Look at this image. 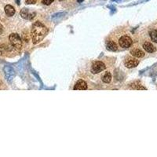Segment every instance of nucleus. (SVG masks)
Returning <instances> with one entry per match:
<instances>
[{
    "mask_svg": "<svg viewBox=\"0 0 157 157\" xmlns=\"http://www.w3.org/2000/svg\"><path fill=\"white\" fill-rule=\"evenodd\" d=\"M59 1H64V0H59Z\"/></svg>",
    "mask_w": 157,
    "mask_h": 157,
    "instance_id": "obj_19",
    "label": "nucleus"
},
{
    "mask_svg": "<svg viewBox=\"0 0 157 157\" xmlns=\"http://www.w3.org/2000/svg\"><path fill=\"white\" fill-rule=\"evenodd\" d=\"M106 47L108 50H111V51H116L118 49L117 44L114 41H108L106 44Z\"/></svg>",
    "mask_w": 157,
    "mask_h": 157,
    "instance_id": "obj_10",
    "label": "nucleus"
},
{
    "mask_svg": "<svg viewBox=\"0 0 157 157\" xmlns=\"http://www.w3.org/2000/svg\"><path fill=\"white\" fill-rule=\"evenodd\" d=\"M9 40H10V44L17 49H20L22 46V41L21 39L19 36V35H17L16 33H12L11 35L9 36Z\"/></svg>",
    "mask_w": 157,
    "mask_h": 157,
    "instance_id": "obj_2",
    "label": "nucleus"
},
{
    "mask_svg": "<svg viewBox=\"0 0 157 157\" xmlns=\"http://www.w3.org/2000/svg\"><path fill=\"white\" fill-rule=\"evenodd\" d=\"M102 80L105 83H109L111 80V75L110 72H105V75L102 76Z\"/></svg>",
    "mask_w": 157,
    "mask_h": 157,
    "instance_id": "obj_13",
    "label": "nucleus"
},
{
    "mask_svg": "<svg viewBox=\"0 0 157 157\" xmlns=\"http://www.w3.org/2000/svg\"><path fill=\"white\" fill-rule=\"evenodd\" d=\"M119 43L123 48H129L132 45V39L129 36H123L119 39Z\"/></svg>",
    "mask_w": 157,
    "mask_h": 157,
    "instance_id": "obj_4",
    "label": "nucleus"
},
{
    "mask_svg": "<svg viewBox=\"0 0 157 157\" xmlns=\"http://www.w3.org/2000/svg\"><path fill=\"white\" fill-rule=\"evenodd\" d=\"M20 16L24 19L32 20L36 16V13L32 10H29V9L24 8V9H22L20 11Z\"/></svg>",
    "mask_w": 157,
    "mask_h": 157,
    "instance_id": "obj_5",
    "label": "nucleus"
},
{
    "mask_svg": "<svg viewBox=\"0 0 157 157\" xmlns=\"http://www.w3.org/2000/svg\"><path fill=\"white\" fill-rule=\"evenodd\" d=\"M54 0H43V3L45 5H50Z\"/></svg>",
    "mask_w": 157,
    "mask_h": 157,
    "instance_id": "obj_16",
    "label": "nucleus"
},
{
    "mask_svg": "<svg viewBox=\"0 0 157 157\" xmlns=\"http://www.w3.org/2000/svg\"><path fill=\"white\" fill-rule=\"evenodd\" d=\"M143 48L144 49V50H146L148 53H153L156 51V47L152 43H148V42H146V43H144Z\"/></svg>",
    "mask_w": 157,
    "mask_h": 157,
    "instance_id": "obj_9",
    "label": "nucleus"
},
{
    "mask_svg": "<svg viewBox=\"0 0 157 157\" xmlns=\"http://www.w3.org/2000/svg\"><path fill=\"white\" fill-rule=\"evenodd\" d=\"M150 37L151 39L155 42V43H157V31H152L150 32Z\"/></svg>",
    "mask_w": 157,
    "mask_h": 157,
    "instance_id": "obj_14",
    "label": "nucleus"
},
{
    "mask_svg": "<svg viewBox=\"0 0 157 157\" xmlns=\"http://www.w3.org/2000/svg\"><path fill=\"white\" fill-rule=\"evenodd\" d=\"M105 65L102 61H95L94 64L92 65L91 67V72L94 74H97L99 72H102L103 70H105Z\"/></svg>",
    "mask_w": 157,
    "mask_h": 157,
    "instance_id": "obj_3",
    "label": "nucleus"
},
{
    "mask_svg": "<svg viewBox=\"0 0 157 157\" xmlns=\"http://www.w3.org/2000/svg\"><path fill=\"white\" fill-rule=\"evenodd\" d=\"M36 3V0H26L27 4H35Z\"/></svg>",
    "mask_w": 157,
    "mask_h": 157,
    "instance_id": "obj_17",
    "label": "nucleus"
},
{
    "mask_svg": "<svg viewBox=\"0 0 157 157\" xmlns=\"http://www.w3.org/2000/svg\"><path fill=\"white\" fill-rule=\"evenodd\" d=\"M3 27L2 24H0V35L3 33Z\"/></svg>",
    "mask_w": 157,
    "mask_h": 157,
    "instance_id": "obj_18",
    "label": "nucleus"
},
{
    "mask_svg": "<svg viewBox=\"0 0 157 157\" xmlns=\"http://www.w3.org/2000/svg\"><path fill=\"white\" fill-rule=\"evenodd\" d=\"M4 72H5L6 78H7L8 81H11L14 77V75H15V72L13 71V69L10 66H5L4 67Z\"/></svg>",
    "mask_w": 157,
    "mask_h": 157,
    "instance_id": "obj_6",
    "label": "nucleus"
},
{
    "mask_svg": "<svg viewBox=\"0 0 157 157\" xmlns=\"http://www.w3.org/2000/svg\"><path fill=\"white\" fill-rule=\"evenodd\" d=\"M87 89V84L85 81H83L82 79H79L75 83V86H74V90H85Z\"/></svg>",
    "mask_w": 157,
    "mask_h": 157,
    "instance_id": "obj_7",
    "label": "nucleus"
},
{
    "mask_svg": "<svg viewBox=\"0 0 157 157\" xmlns=\"http://www.w3.org/2000/svg\"><path fill=\"white\" fill-rule=\"evenodd\" d=\"M47 33H48V28L41 22L37 21L35 24H33L32 27V32H31L33 43L37 44L40 43L45 38Z\"/></svg>",
    "mask_w": 157,
    "mask_h": 157,
    "instance_id": "obj_1",
    "label": "nucleus"
},
{
    "mask_svg": "<svg viewBox=\"0 0 157 157\" xmlns=\"http://www.w3.org/2000/svg\"><path fill=\"white\" fill-rule=\"evenodd\" d=\"M4 10H5V13H7V15H8L9 16H13V15H14V13H15L14 8L12 6H10V5H7L5 7Z\"/></svg>",
    "mask_w": 157,
    "mask_h": 157,
    "instance_id": "obj_11",
    "label": "nucleus"
},
{
    "mask_svg": "<svg viewBox=\"0 0 157 157\" xmlns=\"http://www.w3.org/2000/svg\"><path fill=\"white\" fill-rule=\"evenodd\" d=\"M138 61L134 58H127L125 61V65L128 69H132V68H135L136 66L138 65Z\"/></svg>",
    "mask_w": 157,
    "mask_h": 157,
    "instance_id": "obj_8",
    "label": "nucleus"
},
{
    "mask_svg": "<svg viewBox=\"0 0 157 157\" xmlns=\"http://www.w3.org/2000/svg\"><path fill=\"white\" fill-rule=\"evenodd\" d=\"M132 88L134 89V90H146L144 87L141 86V85L138 84L137 82H136V84H133L132 85Z\"/></svg>",
    "mask_w": 157,
    "mask_h": 157,
    "instance_id": "obj_15",
    "label": "nucleus"
},
{
    "mask_svg": "<svg viewBox=\"0 0 157 157\" xmlns=\"http://www.w3.org/2000/svg\"><path fill=\"white\" fill-rule=\"evenodd\" d=\"M131 54L135 57H142L144 56V53L139 49H134L131 50Z\"/></svg>",
    "mask_w": 157,
    "mask_h": 157,
    "instance_id": "obj_12",
    "label": "nucleus"
}]
</instances>
